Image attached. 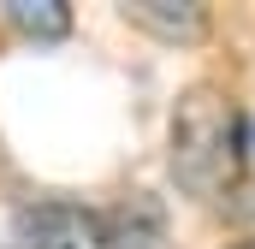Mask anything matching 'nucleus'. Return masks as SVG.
Masks as SVG:
<instances>
[{
	"label": "nucleus",
	"mask_w": 255,
	"mask_h": 249,
	"mask_svg": "<svg viewBox=\"0 0 255 249\" xmlns=\"http://www.w3.org/2000/svg\"><path fill=\"white\" fill-rule=\"evenodd\" d=\"M136 24H148V30H160V36H196L202 30V12L196 6H178V12H160V0H148V6H125Z\"/></svg>",
	"instance_id": "obj_4"
},
{
	"label": "nucleus",
	"mask_w": 255,
	"mask_h": 249,
	"mask_svg": "<svg viewBox=\"0 0 255 249\" xmlns=\"http://www.w3.org/2000/svg\"><path fill=\"white\" fill-rule=\"evenodd\" d=\"M18 249H113V232L77 202H36L18 214Z\"/></svg>",
	"instance_id": "obj_2"
},
{
	"label": "nucleus",
	"mask_w": 255,
	"mask_h": 249,
	"mask_svg": "<svg viewBox=\"0 0 255 249\" xmlns=\"http://www.w3.org/2000/svg\"><path fill=\"white\" fill-rule=\"evenodd\" d=\"M6 18H12L24 36H36V42H60L65 24H71V12H65L60 0H12Z\"/></svg>",
	"instance_id": "obj_3"
},
{
	"label": "nucleus",
	"mask_w": 255,
	"mask_h": 249,
	"mask_svg": "<svg viewBox=\"0 0 255 249\" xmlns=\"http://www.w3.org/2000/svg\"><path fill=\"white\" fill-rule=\"evenodd\" d=\"M172 172L196 202H226L244 190L250 172V130L232 95L220 89H190L172 113Z\"/></svg>",
	"instance_id": "obj_1"
}]
</instances>
